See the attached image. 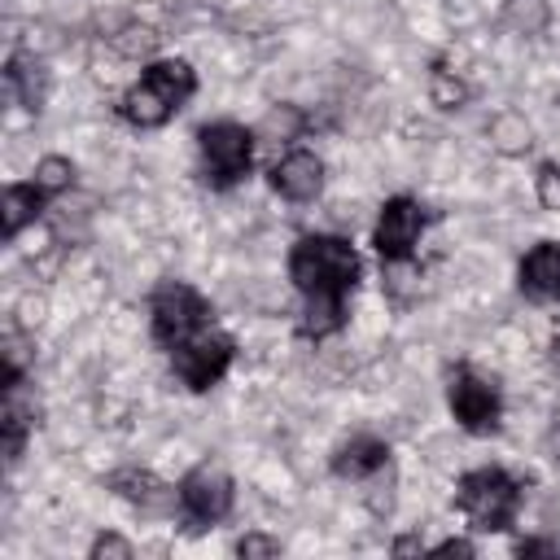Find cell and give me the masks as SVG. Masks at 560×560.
Listing matches in <instances>:
<instances>
[{"instance_id": "cell-18", "label": "cell", "mask_w": 560, "mask_h": 560, "mask_svg": "<svg viewBox=\"0 0 560 560\" xmlns=\"http://www.w3.org/2000/svg\"><path fill=\"white\" fill-rule=\"evenodd\" d=\"M534 184H538V201L547 210H560V166L556 162H542L538 175H534Z\"/></svg>"}, {"instance_id": "cell-13", "label": "cell", "mask_w": 560, "mask_h": 560, "mask_svg": "<svg viewBox=\"0 0 560 560\" xmlns=\"http://www.w3.org/2000/svg\"><path fill=\"white\" fill-rule=\"evenodd\" d=\"M385 464H389V442H381L372 433H354L350 442H341L332 451V472L346 481H363V477L381 472Z\"/></svg>"}, {"instance_id": "cell-4", "label": "cell", "mask_w": 560, "mask_h": 560, "mask_svg": "<svg viewBox=\"0 0 560 560\" xmlns=\"http://www.w3.org/2000/svg\"><path fill=\"white\" fill-rule=\"evenodd\" d=\"M210 315H214V306L188 280H162L153 289V298H149V328H153V341L166 346V350H175L188 337L206 332Z\"/></svg>"}, {"instance_id": "cell-21", "label": "cell", "mask_w": 560, "mask_h": 560, "mask_svg": "<svg viewBox=\"0 0 560 560\" xmlns=\"http://www.w3.org/2000/svg\"><path fill=\"white\" fill-rule=\"evenodd\" d=\"M433 556H472V542L468 538H446L433 547Z\"/></svg>"}, {"instance_id": "cell-9", "label": "cell", "mask_w": 560, "mask_h": 560, "mask_svg": "<svg viewBox=\"0 0 560 560\" xmlns=\"http://www.w3.org/2000/svg\"><path fill=\"white\" fill-rule=\"evenodd\" d=\"M429 228V210L416 201V197H389L376 214V232H372V245L385 262H402L411 258V249L420 245V232Z\"/></svg>"}, {"instance_id": "cell-23", "label": "cell", "mask_w": 560, "mask_h": 560, "mask_svg": "<svg viewBox=\"0 0 560 560\" xmlns=\"http://www.w3.org/2000/svg\"><path fill=\"white\" fill-rule=\"evenodd\" d=\"M394 551H398V556H407V551H420V538H398V542H394Z\"/></svg>"}, {"instance_id": "cell-6", "label": "cell", "mask_w": 560, "mask_h": 560, "mask_svg": "<svg viewBox=\"0 0 560 560\" xmlns=\"http://www.w3.org/2000/svg\"><path fill=\"white\" fill-rule=\"evenodd\" d=\"M232 359H236V341L228 332H214V328H206V332H197V337H188L184 346L171 350L175 376L188 389H197V394L210 389V385H219L223 372L232 368Z\"/></svg>"}, {"instance_id": "cell-20", "label": "cell", "mask_w": 560, "mask_h": 560, "mask_svg": "<svg viewBox=\"0 0 560 560\" xmlns=\"http://www.w3.org/2000/svg\"><path fill=\"white\" fill-rule=\"evenodd\" d=\"M92 556H131V542L127 538H118V534H101L96 542H92Z\"/></svg>"}, {"instance_id": "cell-7", "label": "cell", "mask_w": 560, "mask_h": 560, "mask_svg": "<svg viewBox=\"0 0 560 560\" xmlns=\"http://www.w3.org/2000/svg\"><path fill=\"white\" fill-rule=\"evenodd\" d=\"M446 402H451V416L459 420V429H468V433H494L499 420H503L499 385L486 381V376H477L472 368H455L451 372Z\"/></svg>"}, {"instance_id": "cell-19", "label": "cell", "mask_w": 560, "mask_h": 560, "mask_svg": "<svg viewBox=\"0 0 560 560\" xmlns=\"http://www.w3.org/2000/svg\"><path fill=\"white\" fill-rule=\"evenodd\" d=\"M236 556H280V542L276 538H262V534H245L236 542Z\"/></svg>"}, {"instance_id": "cell-15", "label": "cell", "mask_w": 560, "mask_h": 560, "mask_svg": "<svg viewBox=\"0 0 560 560\" xmlns=\"http://www.w3.org/2000/svg\"><path fill=\"white\" fill-rule=\"evenodd\" d=\"M44 201H48V192H44L35 179L9 184V188H4V201H0V210H4V236L13 241L26 223H35V214L44 210Z\"/></svg>"}, {"instance_id": "cell-16", "label": "cell", "mask_w": 560, "mask_h": 560, "mask_svg": "<svg viewBox=\"0 0 560 560\" xmlns=\"http://www.w3.org/2000/svg\"><path fill=\"white\" fill-rule=\"evenodd\" d=\"M18 389H22V381L4 385V420H0V424H4V455H9V464L22 455L26 433H31V424H35V420H31L35 411L22 402V394H18Z\"/></svg>"}, {"instance_id": "cell-12", "label": "cell", "mask_w": 560, "mask_h": 560, "mask_svg": "<svg viewBox=\"0 0 560 560\" xmlns=\"http://www.w3.org/2000/svg\"><path fill=\"white\" fill-rule=\"evenodd\" d=\"M109 490H118L127 503H136L149 516H162V512H171L179 503V490H171L166 481H158L149 468H118L109 477Z\"/></svg>"}, {"instance_id": "cell-2", "label": "cell", "mask_w": 560, "mask_h": 560, "mask_svg": "<svg viewBox=\"0 0 560 560\" xmlns=\"http://www.w3.org/2000/svg\"><path fill=\"white\" fill-rule=\"evenodd\" d=\"M192 92H197V70L188 61H179V57H166V61H153V66L140 70V79L127 88L118 114L131 127L153 131V127L171 122L192 101Z\"/></svg>"}, {"instance_id": "cell-22", "label": "cell", "mask_w": 560, "mask_h": 560, "mask_svg": "<svg viewBox=\"0 0 560 560\" xmlns=\"http://www.w3.org/2000/svg\"><path fill=\"white\" fill-rule=\"evenodd\" d=\"M516 556H556V547L542 538H525V542H516Z\"/></svg>"}, {"instance_id": "cell-3", "label": "cell", "mask_w": 560, "mask_h": 560, "mask_svg": "<svg viewBox=\"0 0 560 560\" xmlns=\"http://www.w3.org/2000/svg\"><path fill=\"white\" fill-rule=\"evenodd\" d=\"M521 499H525V486L508 468H494V464L468 468L455 481V508L468 516L477 534H503L516 521Z\"/></svg>"}, {"instance_id": "cell-1", "label": "cell", "mask_w": 560, "mask_h": 560, "mask_svg": "<svg viewBox=\"0 0 560 560\" xmlns=\"http://www.w3.org/2000/svg\"><path fill=\"white\" fill-rule=\"evenodd\" d=\"M359 276H363V262L354 245L341 236L315 232L289 249V280L306 302V319H302L306 337L319 341L346 324V302L359 289Z\"/></svg>"}, {"instance_id": "cell-17", "label": "cell", "mask_w": 560, "mask_h": 560, "mask_svg": "<svg viewBox=\"0 0 560 560\" xmlns=\"http://www.w3.org/2000/svg\"><path fill=\"white\" fill-rule=\"evenodd\" d=\"M35 184L52 197V192H61V188H70V184H74V166H70L66 158H44V162L35 166Z\"/></svg>"}, {"instance_id": "cell-8", "label": "cell", "mask_w": 560, "mask_h": 560, "mask_svg": "<svg viewBox=\"0 0 560 560\" xmlns=\"http://www.w3.org/2000/svg\"><path fill=\"white\" fill-rule=\"evenodd\" d=\"M236 486L219 464H197L184 481H179V512L192 529H206L214 521H223L232 512Z\"/></svg>"}, {"instance_id": "cell-14", "label": "cell", "mask_w": 560, "mask_h": 560, "mask_svg": "<svg viewBox=\"0 0 560 560\" xmlns=\"http://www.w3.org/2000/svg\"><path fill=\"white\" fill-rule=\"evenodd\" d=\"M4 83H9V92H13L31 114L44 109V96H48V70H44V61H35L31 52H13L9 66H4Z\"/></svg>"}, {"instance_id": "cell-10", "label": "cell", "mask_w": 560, "mask_h": 560, "mask_svg": "<svg viewBox=\"0 0 560 560\" xmlns=\"http://www.w3.org/2000/svg\"><path fill=\"white\" fill-rule=\"evenodd\" d=\"M267 179L284 201H315L324 188V162L311 149H293L271 166Z\"/></svg>"}, {"instance_id": "cell-5", "label": "cell", "mask_w": 560, "mask_h": 560, "mask_svg": "<svg viewBox=\"0 0 560 560\" xmlns=\"http://www.w3.org/2000/svg\"><path fill=\"white\" fill-rule=\"evenodd\" d=\"M197 153H201V179L210 188H232L254 166V131L232 118L206 122L197 131Z\"/></svg>"}, {"instance_id": "cell-11", "label": "cell", "mask_w": 560, "mask_h": 560, "mask_svg": "<svg viewBox=\"0 0 560 560\" xmlns=\"http://www.w3.org/2000/svg\"><path fill=\"white\" fill-rule=\"evenodd\" d=\"M516 284L534 302H560V241H538L516 271Z\"/></svg>"}]
</instances>
